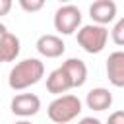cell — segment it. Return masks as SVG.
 I'll return each instance as SVG.
<instances>
[{"mask_svg": "<svg viewBox=\"0 0 124 124\" xmlns=\"http://www.w3.org/2000/svg\"><path fill=\"white\" fill-rule=\"evenodd\" d=\"M45 76V64L39 58H25L17 62L8 74V85L14 91H23L41 81Z\"/></svg>", "mask_w": 124, "mask_h": 124, "instance_id": "obj_1", "label": "cell"}, {"mask_svg": "<svg viewBox=\"0 0 124 124\" xmlns=\"http://www.w3.org/2000/svg\"><path fill=\"white\" fill-rule=\"evenodd\" d=\"M81 112V101L78 95H60L46 107V114L54 124H66L72 122Z\"/></svg>", "mask_w": 124, "mask_h": 124, "instance_id": "obj_2", "label": "cell"}, {"mask_svg": "<svg viewBox=\"0 0 124 124\" xmlns=\"http://www.w3.org/2000/svg\"><path fill=\"white\" fill-rule=\"evenodd\" d=\"M108 41V29L97 23H89V25H81L78 31V45L89 52V54H99Z\"/></svg>", "mask_w": 124, "mask_h": 124, "instance_id": "obj_3", "label": "cell"}, {"mask_svg": "<svg viewBox=\"0 0 124 124\" xmlns=\"http://www.w3.org/2000/svg\"><path fill=\"white\" fill-rule=\"evenodd\" d=\"M81 25V12L74 4H64L54 12V29L62 35H72L79 31Z\"/></svg>", "mask_w": 124, "mask_h": 124, "instance_id": "obj_4", "label": "cell"}, {"mask_svg": "<svg viewBox=\"0 0 124 124\" xmlns=\"http://www.w3.org/2000/svg\"><path fill=\"white\" fill-rule=\"evenodd\" d=\"M10 108L16 116H21L23 120L37 114L39 108H41V99L35 95V93H17L12 103H10Z\"/></svg>", "mask_w": 124, "mask_h": 124, "instance_id": "obj_5", "label": "cell"}, {"mask_svg": "<svg viewBox=\"0 0 124 124\" xmlns=\"http://www.w3.org/2000/svg\"><path fill=\"white\" fill-rule=\"evenodd\" d=\"M35 48L41 56L45 58H58L64 54L66 50V45L62 41V37L54 35V33H46V35H41L35 43Z\"/></svg>", "mask_w": 124, "mask_h": 124, "instance_id": "obj_6", "label": "cell"}, {"mask_svg": "<svg viewBox=\"0 0 124 124\" xmlns=\"http://www.w3.org/2000/svg\"><path fill=\"white\" fill-rule=\"evenodd\" d=\"M89 16L93 19V23L97 25H107L116 17V4L112 0H95L89 6Z\"/></svg>", "mask_w": 124, "mask_h": 124, "instance_id": "obj_7", "label": "cell"}, {"mask_svg": "<svg viewBox=\"0 0 124 124\" xmlns=\"http://www.w3.org/2000/svg\"><path fill=\"white\" fill-rule=\"evenodd\" d=\"M107 78L114 87H124V50H114L107 58Z\"/></svg>", "mask_w": 124, "mask_h": 124, "instance_id": "obj_8", "label": "cell"}, {"mask_svg": "<svg viewBox=\"0 0 124 124\" xmlns=\"http://www.w3.org/2000/svg\"><path fill=\"white\" fill-rule=\"evenodd\" d=\"M70 89H74V85H72V79H70V76L66 74V70L62 66L56 68V70H52L46 76V91L48 93L60 97V95L68 93Z\"/></svg>", "mask_w": 124, "mask_h": 124, "instance_id": "obj_9", "label": "cell"}, {"mask_svg": "<svg viewBox=\"0 0 124 124\" xmlns=\"http://www.w3.org/2000/svg\"><path fill=\"white\" fill-rule=\"evenodd\" d=\"M85 105H87V108L97 110V112L107 110V108H110V105H112V93H110L108 89H105V87H95V89H91V91L87 93Z\"/></svg>", "mask_w": 124, "mask_h": 124, "instance_id": "obj_10", "label": "cell"}, {"mask_svg": "<svg viewBox=\"0 0 124 124\" xmlns=\"http://www.w3.org/2000/svg\"><path fill=\"white\" fill-rule=\"evenodd\" d=\"M62 68L70 76L74 87H81L85 83V79H87V66H85L83 60H79V58H68L62 64Z\"/></svg>", "mask_w": 124, "mask_h": 124, "instance_id": "obj_11", "label": "cell"}, {"mask_svg": "<svg viewBox=\"0 0 124 124\" xmlns=\"http://www.w3.org/2000/svg\"><path fill=\"white\" fill-rule=\"evenodd\" d=\"M19 56V39L14 33H8L0 39V64L14 62Z\"/></svg>", "mask_w": 124, "mask_h": 124, "instance_id": "obj_12", "label": "cell"}, {"mask_svg": "<svg viewBox=\"0 0 124 124\" xmlns=\"http://www.w3.org/2000/svg\"><path fill=\"white\" fill-rule=\"evenodd\" d=\"M110 37H112V41H114L118 46H124V17H120V19L114 23V27H112V31H110Z\"/></svg>", "mask_w": 124, "mask_h": 124, "instance_id": "obj_13", "label": "cell"}, {"mask_svg": "<svg viewBox=\"0 0 124 124\" xmlns=\"http://www.w3.org/2000/svg\"><path fill=\"white\" fill-rule=\"evenodd\" d=\"M19 6H21V10H25V12L33 14V12H39V10H43V6H45V0H19Z\"/></svg>", "mask_w": 124, "mask_h": 124, "instance_id": "obj_14", "label": "cell"}, {"mask_svg": "<svg viewBox=\"0 0 124 124\" xmlns=\"http://www.w3.org/2000/svg\"><path fill=\"white\" fill-rule=\"evenodd\" d=\"M107 124H124V110H114V112H110Z\"/></svg>", "mask_w": 124, "mask_h": 124, "instance_id": "obj_15", "label": "cell"}, {"mask_svg": "<svg viewBox=\"0 0 124 124\" xmlns=\"http://www.w3.org/2000/svg\"><path fill=\"white\" fill-rule=\"evenodd\" d=\"M10 10H12V0H0V17L8 16Z\"/></svg>", "mask_w": 124, "mask_h": 124, "instance_id": "obj_16", "label": "cell"}, {"mask_svg": "<svg viewBox=\"0 0 124 124\" xmlns=\"http://www.w3.org/2000/svg\"><path fill=\"white\" fill-rule=\"evenodd\" d=\"M78 124H101V120H99V118H93V116H85V118H81Z\"/></svg>", "mask_w": 124, "mask_h": 124, "instance_id": "obj_17", "label": "cell"}, {"mask_svg": "<svg viewBox=\"0 0 124 124\" xmlns=\"http://www.w3.org/2000/svg\"><path fill=\"white\" fill-rule=\"evenodd\" d=\"M8 33H10V31H8V27H6V25L0 21V39H2V37H6Z\"/></svg>", "mask_w": 124, "mask_h": 124, "instance_id": "obj_18", "label": "cell"}, {"mask_svg": "<svg viewBox=\"0 0 124 124\" xmlns=\"http://www.w3.org/2000/svg\"><path fill=\"white\" fill-rule=\"evenodd\" d=\"M14 124H31L29 120H17V122H14Z\"/></svg>", "mask_w": 124, "mask_h": 124, "instance_id": "obj_19", "label": "cell"}]
</instances>
